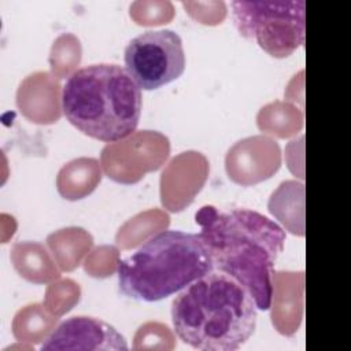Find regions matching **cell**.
I'll list each match as a JSON object with an SVG mask.
<instances>
[{"label":"cell","instance_id":"6da1fadb","mask_svg":"<svg viewBox=\"0 0 351 351\" xmlns=\"http://www.w3.org/2000/svg\"><path fill=\"white\" fill-rule=\"evenodd\" d=\"M214 270L237 280L254 298L258 310H269L274 293V265L285 244V230L266 215L203 206L195 214Z\"/></svg>","mask_w":351,"mask_h":351},{"label":"cell","instance_id":"7a4b0ae2","mask_svg":"<svg viewBox=\"0 0 351 351\" xmlns=\"http://www.w3.org/2000/svg\"><path fill=\"white\" fill-rule=\"evenodd\" d=\"M258 307L233 277L211 270L188 284L171 303L178 339L196 350L234 351L254 335Z\"/></svg>","mask_w":351,"mask_h":351},{"label":"cell","instance_id":"3957f363","mask_svg":"<svg viewBox=\"0 0 351 351\" xmlns=\"http://www.w3.org/2000/svg\"><path fill=\"white\" fill-rule=\"evenodd\" d=\"M141 89L126 69L95 63L70 74L62 88V110L84 134L115 143L130 136L140 121Z\"/></svg>","mask_w":351,"mask_h":351},{"label":"cell","instance_id":"277c9868","mask_svg":"<svg viewBox=\"0 0 351 351\" xmlns=\"http://www.w3.org/2000/svg\"><path fill=\"white\" fill-rule=\"evenodd\" d=\"M214 270L199 233L162 230L118 262L119 291L138 302H158Z\"/></svg>","mask_w":351,"mask_h":351},{"label":"cell","instance_id":"5b68a950","mask_svg":"<svg viewBox=\"0 0 351 351\" xmlns=\"http://www.w3.org/2000/svg\"><path fill=\"white\" fill-rule=\"evenodd\" d=\"M232 18L239 33L256 40L274 58H287L304 44L306 18L303 0L233 1Z\"/></svg>","mask_w":351,"mask_h":351},{"label":"cell","instance_id":"8992f818","mask_svg":"<svg viewBox=\"0 0 351 351\" xmlns=\"http://www.w3.org/2000/svg\"><path fill=\"white\" fill-rule=\"evenodd\" d=\"M125 66L144 90L158 89L185 70V51L178 33L170 29L147 30L132 38L125 48Z\"/></svg>","mask_w":351,"mask_h":351},{"label":"cell","instance_id":"52a82bcc","mask_svg":"<svg viewBox=\"0 0 351 351\" xmlns=\"http://www.w3.org/2000/svg\"><path fill=\"white\" fill-rule=\"evenodd\" d=\"M40 350H84L126 351V339L100 318L75 315L62 321L41 343Z\"/></svg>","mask_w":351,"mask_h":351}]
</instances>
